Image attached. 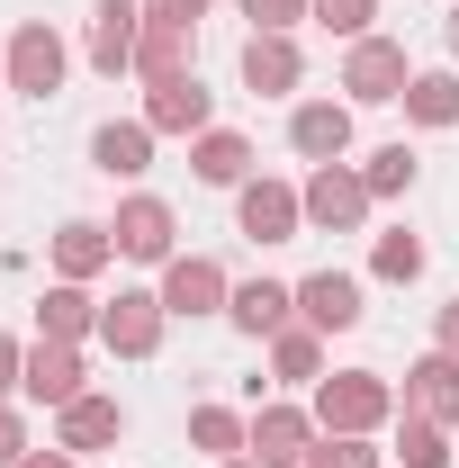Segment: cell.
I'll list each match as a JSON object with an SVG mask.
<instances>
[{"mask_svg": "<svg viewBox=\"0 0 459 468\" xmlns=\"http://www.w3.org/2000/svg\"><path fill=\"white\" fill-rule=\"evenodd\" d=\"M315 423L325 432H379V423H397V378L388 369H334V378H315Z\"/></svg>", "mask_w": 459, "mask_h": 468, "instance_id": "obj_1", "label": "cell"}, {"mask_svg": "<svg viewBox=\"0 0 459 468\" xmlns=\"http://www.w3.org/2000/svg\"><path fill=\"white\" fill-rule=\"evenodd\" d=\"M9 100H55L63 90V72H72V46H63L55 27H46V18H18V27H9Z\"/></svg>", "mask_w": 459, "mask_h": 468, "instance_id": "obj_2", "label": "cell"}, {"mask_svg": "<svg viewBox=\"0 0 459 468\" xmlns=\"http://www.w3.org/2000/svg\"><path fill=\"white\" fill-rule=\"evenodd\" d=\"M297 198H306V226H315V234H360L369 207H379L369 180L351 172V163H315V172L297 180Z\"/></svg>", "mask_w": 459, "mask_h": 468, "instance_id": "obj_3", "label": "cell"}, {"mask_svg": "<svg viewBox=\"0 0 459 468\" xmlns=\"http://www.w3.org/2000/svg\"><path fill=\"white\" fill-rule=\"evenodd\" d=\"M109 234H117V261H144V271H163V261L180 252V217H172V198H154V189L117 198Z\"/></svg>", "mask_w": 459, "mask_h": 468, "instance_id": "obj_4", "label": "cell"}, {"mask_svg": "<svg viewBox=\"0 0 459 468\" xmlns=\"http://www.w3.org/2000/svg\"><path fill=\"white\" fill-rule=\"evenodd\" d=\"M234 234L243 243H297L306 234V198H297V180H243L234 189Z\"/></svg>", "mask_w": 459, "mask_h": 468, "instance_id": "obj_5", "label": "cell"}, {"mask_svg": "<svg viewBox=\"0 0 459 468\" xmlns=\"http://www.w3.org/2000/svg\"><path fill=\"white\" fill-rule=\"evenodd\" d=\"M163 334H172L163 289H117L109 306H100V343H109L117 360H154V351H163Z\"/></svg>", "mask_w": 459, "mask_h": 468, "instance_id": "obj_6", "label": "cell"}, {"mask_svg": "<svg viewBox=\"0 0 459 468\" xmlns=\"http://www.w3.org/2000/svg\"><path fill=\"white\" fill-rule=\"evenodd\" d=\"M405 81H414V63H405L397 37H360V46L343 55V100L351 109H397Z\"/></svg>", "mask_w": 459, "mask_h": 468, "instance_id": "obj_7", "label": "cell"}, {"mask_svg": "<svg viewBox=\"0 0 459 468\" xmlns=\"http://www.w3.org/2000/svg\"><path fill=\"white\" fill-rule=\"evenodd\" d=\"M315 406H288V397H262L252 406V441H243V460L262 468H306V451H315Z\"/></svg>", "mask_w": 459, "mask_h": 468, "instance_id": "obj_8", "label": "cell"}, {"mask_svg": "<svg viewBox=\"0 0 459 468\" xmlns=\"http://www.w3.org/2000/svg\"><path fill=\"white\" fill-rule=\"evenodd\" d=\"M18 397L27 406H72V397H91V360H81V343H27V369H18Z\"/></svg>", "mask_w": 459, "mask_h": 468, "instance_id": "obj_9", "label": "cell"}, {"mask_svg": "<svg viewBox=\"0 0 459 468\" xmlns=\"http://www.w3.org/2000/svg\"><path fill=\"white\" fill-rule=\"evenodd\" d=\"M288 154L315 163H351V100H297L288 109Z\"/></svg>", "mask_w": 459, "mask_h": 468, "instance_id": "obj_10", "label": "cell"}, {"mask_svg": "<svg viewBox=\"0 0 459 468\" xmlns=\"http://www.w3.org/2000/svg\"><path fill=\"white\" fill-rule=\"evenodd\" d=\"M226 297H234V280H226V261H208V252H172L163 261V306L172 315H226Z\"/></svg>", "mask_w": 459, "mask_h": 468, "instance_id": "obj_11", "label": "cell"}, {"mask_svg": "<svg viewBox=\"0 0 459 468\" xmlns=\"http://www.w3.org/2000/svg\"><path fill=\"white\" fill-rule=\"evenodd\" d=\"M144 126H154V135H208V126H217V90H208L198 72L144 81Z\"/></svg>", "mask_w": 459, "mask_h": 468, "instance_id": "obj_12", "label": "cell"}, {"mask_svg": "<svg viewBox=\"0 0 459 468\" xmlns=\"http://www.w3.org/2000/svg\"><path fill=\"white\" fill-rule=\"evenodd\" d=\"M360 280L351 271H306L297 280V324H315V334H360Z\"/></svg>", "mask_w": 459, "mask_h": 468, "instance_id": "obj_13", "label": "cell"}, {"mask_svg": "<svg viewBox=\"0 0 459 468\" xmlns=\"http://www.w3.org/2000/svg\"><path fill=\"white\" fill-rule=\"evenodd\" d=\"M397 414H423V423H451L459 432V360L451 351H423L397 388Z\"/></svg>", "mask_w": 459, "mask_h": 468, "instance_id": "obj_14", "label": "cell"}, {"mask_svg": "<svg viewBox=\"0 0 459 468\" xmlns=\"http://www.w3.org/2000/svg\"><path fill=\"white\" fill-rule=\"evenodd\" d=\"M234 72H243V90H252V100H288V90L306 81V55H297V37H262V27H252Z\"/></svg>", "mask_w": 459, "mask_h": 468, "instance_id": "obj_15", "label": "cell"}, {"mask_svg": "<svg viewBox=\"0 0 459 468\" xmlns=\"http://www.w3.org/2000/svg\"><path fill=\"white\" fill-rule=\"evenodd\" d=\"M55 441L72 451V460H91V451H117V441H126V406L91 388V397H72V406L55 414Z\"/></svg>", "mask_w": 459, "mask_h": 468, "instance_id": "obj_16", "label": "cell"}, {"mask_svg": "<svg viewBox=\"0 0 459 468\" xmlns=\"http://www.w3.org/2000/svg\"><path fill=\"white\" fill-rule=\"evenodd\" d=\"M154 126L144 117H109V126H91V172H109V180H144L154 172Z\"/></svg>", "mask_w": 459, "mask_h": 468, "instance_id": "obj_17", "label": "cell"}, {"mask_svg": "<svg viewBox=\"0 0 459 468\" xmlns=\"http://www.w3.org/2000/svg\"><path fill=\"white\" fill-rule=\"evenodd\" d=\"M180 72H198V27H189V18H144V37H135V81H180Z\"/></svg>", "mask_w": 459, "mask_h": 468, "instance_id": "obj_18", "label": "cell"}, {"mask_svg": "<svg viewBox=\"0 0 459 468\" xmlns=\"http://www.w3.org/2000/svg\"><path fill=\"white\" fill-rule=\"evenodd\" d=\"M135 37H144V0H100L91 9V72H135Z\"/></svg>", "mask_w": 459, "mask_h": 468, "instance_id": "obj_19", "label": "cell"}, {"mask_svg": "<svg viewBox=\"0 0 459 468\" xmlns=\"http://www.w3.org/2000/svg\"><path fill=\"white\" fill-rule=\"evenodd\" d=\"M46 252H55V280H81V289H91V280L117 261V234L100 226V217H63Z\"/></svg>", "mask_w": 459, "mask_h": 468, "instance_id": "obj_20", "label": "cell"}, {"mask_svg": "<svg viewBox=\"0 0 459 468\" xmlns=\"http://www.w3.org/2000/svg\"><path fill=\"white\" fill-rule=\"evenodd\" d=\"M226 324L252 334V343H271V334L297 324V289H288V280H243V289L226 297Z\"/></svg>", "mask_w": 459, "mask_h": 468, "instance_id": "obj_21", "label": "cell"}, {"mask_svg": "<svg viewBox=\"0 0 459 468\" xmlns=\"http://www.w3.org/2000/svg\"><path fill=\"white\" fill-rule=\"evenodd\" d=\"M100 306H109V297H91L81 280H55V289L37 297V334H46V343H91V334H100Z\"/></svg>", "mask_w": 459, "mask_h": 468, "instance_id": "obj_22", "label": "cell"}, {"mask_svg": "<svg viewBox=\"0 0 459 468\" xmlns=\"http://www.w3.org/2000/svg\"><path fill=\"white\" fill-rule=\"evenodd\" d=\"M189 172L208 180V189H243V180H252V135H234V126L189 135Z\"/></svg>", "mask_w": 459, "mask_h": 468, "instance_id": "obj_23", "label": "cell"}, {"mask_svg": "<svg viewBox=\"0 0 459 468\" xmlns=\"http://www.w3.org/2000/svg\"><path fill=\"white\" fill-rule=\"evenodd\" d=\"M397 109H405V126H432V135H442V126H459V63H432V72H414Z\"/></svg>", "mask_w": 459, "mask_h": 468, "instance_id": "obj_24", "label": "cell"}, {"mask_svg": "<svg viewBox=\"0 0 459 468\" xmlns=\"http://www.w3.org/2000/svg\"><path fill=\"white\" fill-rule=\"evenodd\" d=\"M271 378H280V388H315V378H325V334H315V324L271 334Z\"/></svg>", "mask_w": 459, "mask_h": 468, "instance_id": "obj_25", "label": "cell"}, {"mask_svg": "<svg viewBox=\"0 0 459 468\" xmlns=\"http://www.w3.org/2000/svg\"><path fill=\"white\" fill-rule=\"evenodd\" d=\"M189 441H198L208 460H243V441H252V414H234V406H189Z\"/></svg>", "mask_w": 459, "mask_h": 468, "instance_id": "obj_26", "label": "cell"}, {"mask_svg": "<svg viewBox=\"0 0 459 468\" xmlns=\"http://www.w3.org/2000/svg\"><path fill=\"white\" fill-rule=\"evenodd\" d=\"M351 172L369 180V198H405V189L423 180V154L397 135V144H379V154H369V163H351Z\"/></svg>", "mask_w": 459, "mask_h": 468, "instance_id": "obj_27", "label": "cell"}, {"mask_svg": "<svg viewBox=\"0 0 459 468\" xmlns=\"http://www.w3.org/2000/svg\"><path fill=\"white\" fill-rule=\"evenodd\" d=\"M369 271H379L388 289H414V280H423V234H414V226H388L379 243H369Z\"/></svg>", "mask_w": 459, "mask_h": 468, "instance_id": "obj_28", "label": "cell"}, {"mask_svg": "<svg viewBox=\"0 0 459 468\" xmlns=\"http://www.w3.org/2000/svg\"><path fill=\"white\" fill-rule=\"evenodd\" d=\"M451 423H423V414H397V468H451Z\"/></svg>", "mask_w": 459, "mask_h": 468, "instance_id": "obj_29", "label": "cell"}, {"mask_svg": "<svg viewBox=\"0 0 459 468\" xmlns=\"http://www.w3.org/2000/svg\"><path fill=\"white\" fill-rule=\"evenodd\" d=\"M306 468H388V451H379L369 432H315Z\"/></svg>", "mask_w": 459, "mask_h": 468, "instance_id": "obj_30", "label": "cell"}, {"mask_svg": "<svg viewBox=\"0 0 459 468\" xmlns=\"http://www.w3.org/2000/svg\"><path fill=\"white\" fill-rule=\"evenodd\" d=\"M306 18H315V27H334L343 46H360V37H369V18H379V0H306Z\"/></svg>", "mask_w": 459, "mask_h": 468, "instance_id": "obj_31", "label": "cell"}, {"mask_svg": "<svg viewBox=\"0 0 459 468\" xmlns=\"http://www.w3.org/2000/svg\"><path fill=\"white\" fill-rule=\"evenodd\" d=\"M234 9H243V18L262 27V37H288V27L306 18V0H234Z\"/></svg>", "mask_w": 459, "mask_h": 468, "instance_id": "obj_32", "label": "cell"}, {"mask_svg": "<svg viewBox=\"0 0 459 468\" xmlns=\"http://www.w3.org/2000/svg\"><path fill=\"white\" fill-rule=\"evenodd\" d=\"M27 451H37V441H27V414H18L9 397H0V468H18Z\"/></svg>", "mask_w": 459, "mask_h": 468, "instance_id": "obj_33", "label": "cell"}, {"mask_svg": "<svg viewBox=\"0 0 459 468\" xmlns=\"http://www.w3.org/2000/svg\"><path fill=\"white\" fill-rule=\"evenodd\" d=\"M432 351H451V360H459V297L432 306Z\"/></svg>", "mask_w": 459, "mask_h": 468, "instance_id": "obj_34", "label": "cell"}, {"mask_svg": "<svg viewBox=\"0 0 459 468\" xmlns=\"http://www.w3.org/2000/svg\"><path fill=\"white\" fill-rule=\"evenodd\" d=\"M18 369H27V343L0 334V397H18Z\"/></svg>", "mask_w": 459, "mask_h": 468, "instance_id": "obj_35", "label": "cell"}, {"mask_svg": "<svg viewBox=\"0 0 459 468\" xmlns=\"http://www.w3.org/2000/svg\"><path fill=\"white\" fill-rule=\"evenodd\" d=\"M144 18H189V27H198V18H208V0H144Z\"/></svg>", "mask_w": 459, "mask_h": 468, "instance_id": "obj_36", "label": "cell"}, {"mask_svg": "<svg viewBox=\"0 0 459 468\" xmlns=\"http://www.w3.org/2000/svg\"><path fill=\"white\" fill-rule=\"evenodd\" d=\"M18 468H81V460H72L63 441H46V451H27V460H18Z\"/></svg>", "mask_w": 459, "mask_h": 468, "instance_id": "obj_37", "label": "cell"}, {"mask_svg": "<svg viewBox=\"0 0 459 468\" xmlns=\"http://www.w3.org/2000/svg\"><path fill=\"white\" fill-rule=\"evenodd\" d=\"M442 37H451V63H459V0H451V18H442Z\"/></svg>", "mask_w": 459, "mask_h": 468, "instance_id": "obj_38", "label": "cell"}, {"mask_svg": "<svg viewBox=\"0 0 459 468\" xmlns=\"http://www.w3.org/2000/svg\"><path fill=\"white\" fill-rule=\"evenodd\" d=\"M217 468H262V460H217Z\"/></svg>", "mask_w": 459, "mask_h": 468, "instance_id": "obj_39", "label": "cell"}, {"mask_svg": "<svg viewBox=\"0 0 459 468\" xmlns=\"http://www.w3.org/2000/svg\"><path fill=\"white\" fill-rule=\"evenodd\" d=\"M0 100H9V63H0Z\"/></svg>", "mask_w": 459, "mask_h": 468, "instance_id": "obj_40", "label": "cell"}]
</instances>
